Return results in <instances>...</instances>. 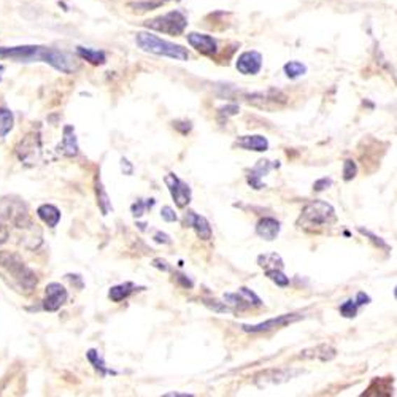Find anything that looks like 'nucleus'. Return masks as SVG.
Wrapping results in <instances>:
<instances>
[{"label": "nucleus", "mask_w": 397, "mask_h": 397, "mask_svg": "<svg viewBox=\"0 0 397 397\" xmlns=\"http://www.w3.org/2000/svg\"><path fill=\"white\" fill-rule=\"evenodd\" d=\"M134 291H135V284L132 281H126V283L116 284V286L110 288L109 298L113 302H123L124 299H127Z\"/></svg>", "instance_id": "nucleus-23"}, {"label": "nucleus", "mask_w": 397, "mask_h": 397, "mask_svg": "<svg viewBox=\"0 0 397 397\" xmlns=\"http://www.w3.org/2000/svg\"><path fill=\"white\" fill-rule=\"evenodd\" d=\"M356 175H358L356 162H354L353 159H347V161L343 162V180L351 181Z\"/></svg>", "instance_id": "nucleus-33"}, {"label": "nucleus", "mask_w": 397, "mask_h": 397, "mask_svg": "<svg viewBox=\"0 0 397 397\" xmlns=\"http://www.w3.org/2000/svg\"><path fill=\"white\" fill-rule=\"evenodd\" d=\"M27 219V210L22 202L16 200H0V221L13 223L21 228V221Z\"/></svg>", "instance_id": "nucleus-11"}, {"label": "nucleus", "mask_w": 397, "mask_h": 397, "mask_svg": "<svg viewBox=\"0 0 397 397\" xmlns=\"http://www.w3.org/2000/svg\"><path fill=\"white\" fill-rule=\"evenodd\" d=\"M265 275H267L269 280L274 281L277 286L280 288H286L289 284V278L283 274L281 269H269L265 270Z\"/></svg>", "instance_id": "nucleus-29"}, {"label": "nucleus", "mask_w": 397, "mask_h": 397, "mask_svg": "<svg viewBox=\"0 0 397 397\" xmlns=\"http://www.w3.org/2000/svg\"><path fill=\"white\" fill-rule=\"evenodd\" d=\"M302 318H304V315H300V313H286V315L270 318V319H267V321H263L259 324H253V326L251 324H244V326H242V329H244L245 333H251V334L269 333V330L286 328V326H289V324L298 323V321H300Z\"/></svg>", "instance_id": "nucleus-6"}, {"label": "nucleus", "mask_w": 397, "mask_h": 397, "mask_svg": "<svg viewBox=\"0 0 397 397\" xmlns=\"http://www.w3.org/2000/svg\"><path fill=\"white\" fill-rule=\"evenodd\" d=\"M145 26L148 29H153V31L179 37V35L185 32V29L188 26V18L185 16V13H181V11L175 10V11H170V13H167V15H164V16H158V18H154V20L146 21Z\"/></svg>", "instance_id": "nucleus-5"}, {"label": "nucleus", "mask_w": 397, "mask_h": 397, "mask_svg": "<svg viewBox=\"0 0 397 397\" xmlns=\"http://www.w3.org/2000/svg\"><path fill=\"white\" fill-rule=\"evenodd\" d=\"M193 394H188V393H167L164 394V397H191Z\"/></svg>", "instance_id": "nucleus-43"}, {"label": "nucleus", "mask_w": 397, "mask_h": 397, "mask_svg": "<svg viewBox=\"0 0 397 397\" xmlns=\"http://www.w3.org/2000/svg\"><path fill=\"white\" fill-rule=\"evenodd\" d=\"M235 145L245 151L264 153L269 150V140L264 135H242L235 140Z\"/></svg>", "instance_id": "nucleus-17"}, {"label": "nucleus", "mask_w": 397, "mask_h": 397, "mask_svg": "<svg viewBox=\"0 0 397 397\" xmlns=\"http://www.w3.org/2000/svg\"><path fill=\"white\" fill-rule=\"evenodd\" d=\"M330 186H333V180L328 179H319L315 181V185H313V189H315L316 193H321V191H326V189H329Z\"/></svg>", "instance_id": "nucleus-36"}, {"label": "nucleus", "mask_w": 397, "mask_h": 397, "mask_svg": "<svg viewBox=\"0 0 397 397\" xmlns=\"http://www.w3.org/2000/svg\"><path fill=\"white\" fill-rule=\"evenodd\" d=\"M356 304L359 305V307H363V305H367V304H370V298L369 295H367L365 293H358V295H356Z\"/></svg>", "instance_id": "nucleus-42"}, {"label": "nucleus", "mask_w": 397, "mask_h": 397, "mask_svg": "<svg viewBox=\"0 0 397 397\" xmlns=\"http://www.w3.org/2000/svg\"><path fill=\"white\" fill-rule=\"evenodd\" d=\"M335 348L328 345V343H321V345H316L313 348H308L304 349V351H300L299 354V359H319L326 363V361H333L335 358Z\"/></svg>", "instance_id": "nucleus-18"}, {"label": "nucleus", "mask_w": 397, "mask_h": 397, "mask_svg": "<svg viewBox=\"0 0 397 397\" xmlns=\"http://www.w3.org/2000/svg\"><path fill=\"white\" fill-rule=\"evenodd\" d=\"M139 48L145 53H150V55L156 56H164L175 59V61H188L189 53L186 48H183L180 45L170 43L167 40H162L153 35L150 32H139L137 37H135Z\"/></svg>", "instance_id": "nucleus-3"}, {"label": "nucleus", "mask_w": 397, "mask_h": 397, "mask_svg": "<svg viewBox=\"0 0 397 397\" xmlns=\"http://www.w3.org/2000/svg\"><path fill=\"white\" fill-rule=\"evenodd\" d=\"M176 281H179L183 288H186V289H191L194 286V283L191 278H188L186 275H183V274H176Z\"/></svg>", "instance_id": "nucleus-39"}, {"label": "nucleus", "mask_w": 397, "mask_h": 397, "mask_svg": "<svg viewBox=\"0 0 397 397\" xmlns=\"http://www.w3.org/2000/svg\"><path fill=\"white\" fill-rule=\"evenodd\" d=\"M224 304H226L230 310H246L251 307H263V300H260L251 289L240 288L237 293H228L224 294Z\"/></svg>", "instance_id": "nucleus-8"}, {"label": "nucleus", "mask_w": 397, "mask_h": 397, "mask_svg": "<svg viewBox=\"0 0 397 397\" xmlns=\"http://www.w3.org/2000/svg\"><path fill=\"white\" fill-rule=\"evenodd\" d=\"M78 140H76L75 130L72 126H65L64 127V139L62 144L57 146V151L64 154L67 158H75L78 154Z\"/></svg>", "instance_id": "nucleus-20"}, {"label": "nucleus", "mask_w": 397, "mask_h": 397, "mask_svg": "<svg viewBox=\"0 0 397 397\" xmlns=\"http://www.w3.org/2000/svg\"><path fill=\"white\" fill-rule=\"evenodd\" d=\"M13 113L7 109H0V139H4L13 129Z\"/></svg>", "instance_id": "nucleus-27"}, {"label": "nucleus", "mask_w": 397, "mask_h": 397, "mask_svg": "<svg viewBox=\"0 0 397 397\" xmlns=\"http://www.w3.org/2000/svg\"><path fill=\"white\" fill-rule=\"evenodd\" d=\"M86 358L92 364L94 369H96L100 373V377H106V375H109V373H115L113 370H110L109 367L105 365V361H104L102 356H100V353L97 351V349H94V348L88 349Z\"/></svg>", "instance_id": "nucleus-25"}, {"label": "nucleus", "mask_w": 397, "mask_h": 397, "mask_svg": "<svg viewBox=\"0 0 397 397\" xmlns=\"http://www.w3.org/2000/svg\"><path fill=\"white\" fill-rule=\"evenodd\" d=\"M188 43L204 56H213L218 51L216 40L207 34H197V32L188 34Z\"/></svg>", "instance_id": "nucleus-14"}, {"label": "nucleus", "mask_w": 397, "mask_h": 397, "mask_svg": "<svg viewBox=\"0 0 397 397\" xmlns=\"http://www.w3.org/2000/svg\"><path fill=\"white\" fill-rule=\"evenodd\" d=\"M280 230H281V226L275 218H269V216L263 218V219H259V223L256 224V234L260 237V239L267 240V242L275 240L278 234H280Z\"/></svg>", "instance_id": "nucleus-19"}, {"label": "nucleus", "mask_w": 397, "mask_h": 397, "mask_svg": "<svg viewBox=\"0 0 397 397\" xmlns=\"http://www.w3.org/2000/svg\"><path fill=\"white\" fill-rule=\"evenodd\" d=\"M161 218L164 219V221H167V223H175L176 219H179V216H176L175 210L172 209V207H169V205L162 207V210H161Z\"/></svg>", "instance_id": "nucleus-35"}, {"label": "nucleus", "mask_w": 397, "mask_h": 397, "mask_svg": "<svg viewBox=\"0 0 397 397\" xmlns=\"http://www.w3.org/2000/svg\"><path fill=\"white\" fill-rule=\"evenodd\" d=\"M358 232L363 234L364 237H367V239H369L373 245H377L378 248H383V250L389 251V245L382 239V237L375 235L373 232H370V230H367V229H364V228H358Z\"/></svg>", "instance_id": "nucleus-32"}, {"label": "nucleus", "mask_w": 397, "mask_h": 397, "mask_svg": "<svg viewBox=\"0 0 397 397\" xmlns=\"http://www.w3.org/2000/svg\"><path fill=\"white\" fill-rule=\"evenodd\" d=\"M0 59L16 62H46L62 74H74L78 69V64L67 53L50 46H0Z\"/></svg>", "instance_id": "nucleus-1"}, {"label": "nucleus", "mask_w": 397, "mask_h": 397, "mask_svg": "<svg viewBox=\"0 0 397 397\" xmlns=\"http://www.w3.org/2000/svg\"><path fill=\"white\" fill-rule=\"evenodd\" d=\"M121 169L124 172V175H132V172H134L132 164H130L126 158L121 159Z\"/></svg>", "instance_id": "nucleus-41"}, {"label": "nucleus", "mask_w": 397, "mask_h": 397, "mask_svg": "<svg viewBox=\"0 0 397 397\" xmlns=\"http://www.w3.org/2000/svg\"><path fill=\"white\" fill-rule=\"evenodd\" d=\"M258 264L260 267L269 270V269H283V259L280 254L272 253V254H263L258 258Z\"/></svg>", "instance_id": "nucleus-26"}, {"label": "nucleus", "mask_w": 397, "mask_h": 397, "mask_svg": "<svg viewBox=\"0 0 397 397\" xmlns=\"http://www.w3.org/2000/svg\"><path fill=\"white\" fill-rule=\"evenodd\" d=\"M37 215L41 221H43L45 224H48V228H56L57 223L61 221V211H59L57 207L51 205V204L40 205L37 210Z\"/></svg>", "instance_id": "nucleus-21"}, {"label": "nucleus", "mask_w": 397, "mask_h": 397, "mask_svg": "<svg viewBox=\"0 0 397 397\" xmlns=\"http://www.w3.org/2000/svg\"><path fill=\"white\" fill-rule=\"evenodd\" d=\"M284 74H286L288 78L295 80V78H299V76L307 74V67L302 62L291 61V62H288L286 65H284Z\"/></svg>", "instance_id": "nucleus-28"}, {"label": "nucleus", "mask_w": 397, "mask_h": 397, "mask_svg": "<svg viewBox=\"0 0 397 397\" xmlns=\"http://www.w3.org/2000/svg\"><path fill=\"white\" fill-rule=\"evenodd\" d=\"M7 237H8L7 230H0V245H2V244H5V242H7Z\"/></svg>", "instance_id": "nucleus-44"}, {"label": "nucleus", "mask_w": 397, "mask_h": 397, "mask_svg": "<svg viewBox=\"0 0 397 397\" xmlns=\"http://www.w3.org/2000/svg\"><path fill=\"white\" fill-rule=\"evenodd\" d=\"M4 72H5V67H4L2 64H0V80H2V74H4Z\"/></svg>", "instance_id": "nucleus-45"}, {"label": "nucleus", "mask_w": 397, "mask_h": 397, "mask_svg": "<svg viewBox=\"0 0 397 397\" xmlns=\"http://www.w3.org/2000/svg\"><path fill=\"white\" fill-rule=\"evenodd\" d=\"M302 370H295V369H270L265 372L258 373L254 377V384L258 388H267L270 384H281L284 382H289L295 378L298 375H300Z\"/></svg>", "instance_id": "nucleus-9"}, {"label": "nucleus", "mask_w": 397, "mask_h": 397, "mask_svg": "<svg viewBox=\"0 0 397 397\" xmlns=\"http://www.w3.org/2000/svg\"><path fill=\"white\" fill-rule=\"evenodd\" d=\"M274 167H278V164H270V161H267V159H260V161H258V164L250 170V174H248V185H250L253 189H258V191L259 189H263L264 188L263 179Z\"/></svg>", "instance_id": "nucleus-16"}, {"label": "nucleus", "mask_w": 397, "mask_h": 397, "mask_svg": "<svg viewBox=\"0 0 397 397\" xmlns=\"http://www.w3.org/2000/svg\"><path fill=\"white\" fill-rule=\"evenodd\" d=\"M239 113V106L237 105H228L224 109L219 110V115H226V116H232Z\"/></svg>", "instance_id": "nucleus-40"}, {"label": "nucleus", "mask_w": 397, "mask_h": 397, "mask_svg": "<svg viewBox=\"0 0 397 397\" xmlns=\"http://www.w3.org/2000/svg\"><path fill=\"white\" fill-rule=\"evenodd\" d=\"M237 70L242 75H258L263 67V56L258 51H245L237 59Z\"/></svg>", "instance_id": "nucleus-13"}, {"label": "nucleus", "mask_w": 397, "mask_h": 397, "mask_svg": "<svg viewBox=\"0 0 397 397\" xmlns=\"http://www.w3.org/2000/svg\"><path fill=\"white\" fill-rule=\"evenodd\" d=\"M69 299L67 289L61 283H50L45 289L43 308L46 312H57Z\"/></svg>", "instance_id": "nucleus-12"}, {"label": "nucleus", "mask_w": 397, "mask_h": 397, "mask_svg": "<svg viewBox=\"0 0 397 397\" xmlns=\"http://www.w3.org/2000/svg\"><path fill=\"white\" fill-rule=\"evenodd\" d=\"M16 154L22 162L29 165H34L40 161L41 156V141H40V134L32 132L25 137V140L20 141V145L16 146Z\"/></svg>", "instance_id": "nucleus-7"}, {"label": "nucleus", "mask_w": 397, "mask_h": 397, "mask_svg": "<svg viewBox=\"0 0 397 397\" xmlns=\"http://www.w3.org/2000/svg\"><path fill=\"white\" fill-rule=\"evenodd\" d=\"M185 226L186 228H193L195 230V234L200 240H210L211 239V228H210V223L207 221L205 216H200L197 213L194 211H188L185 215Z\"/></svg>", "instance_id": "nucleus-15"}, {"label": "nucleus", "mask_w": 397, "mask_h": 397, "mask_svg": "<svg viewBox=\"0 0 397 397\" xmlns=\"http://www.w3.org/2000/svg\"><path fill=\"white\" fill-rule=\"evenodd\" d=\"M151 265H153L154 269H158V270H161V272H169V270H170V265H169L167 260H164V259H161V258L154 259Z\"/></svg>", "instance_id": "nucleus-38"}, {"label": "nucleus", "mask_w": 397, "mask_h": 397, "mask_svg": "<svg viewBox=\"0 0 397 397\" xmlns=\"http://www.w3.org/2000/svg\"><path fill=\"white\" fill-rule=\"evenodd\" d=\"M358 310H359V305L356 304V300H353V299L343 302V304L340 305V315L343 318H354L358 315Z\"/></svg>", "instance_id": "nucleus-31"}, {"label": "nucleus", "mask_w": 397, "mask_h": 397, "mask_svg": "<svg viewBox=\"0 0 397 397\" xmlns=\"http://www.w3.org/2000/svg\"><path fill=\"white\" fill-rule=\"evenodd\" d=\"M154 204H156V200L154 199H146V200H137V202L132 204V207H130V210H132V215L135 218H140V216H144L145 215V211L148 209H153Z\"/></svg>", "instance_id": "nucleus-30"}, {"label": "nucleus", "mask_w": 397, "mask_h": 397, "mask_svg": "<svg viewBox=\"0 0 397 397\" xmlns=\"http://www.w3.org/2000/svg\"><path fill=\"white\" fill-rule=\"evenodd\" d=\"M96 194H97V205H99V209H100V211H102V215L106 216L111 210H113V205H111L110 195L106 194L105 188H104V185H102V181H100V179L96 180Z\"/></svg>", "instance_id": "nucleus-24"}, {"label": "nucleus", "mask_w": 397, "mask_h": 397, "mask_svg": "<svg viewBox=\"0 0 397 397\" xmlns=\"http://www.w3.org/2000/svg\"><path fill=\"white\" fill-rule=\"evenodd\" d=\"M153 240L156 242V244H161V245H170L172 244L170 235H167L165 232H161V230H158V232L153 235Z\"/></svg>", "instance_id": "nucleus-37"}, {"label": "nucleus", "mask_w": 397, "mask_h": 397, "mask_svg": "<svg viewBox=\"0 0 397 397\" xmlns=\"http://www.w3.org/2000/svg\"><path fill=\"white\" fill-rule=\"evenodd\" d=\"M164 183L167 185L172 199H174V202L179 209H185V207L191 202V188H189L188 183L181 181L175 174L165 175Z\"/></svg>", "instance_id": "nucleus-10"}, {"label": "nucleus", "mask_w": 397, "mask_h": 397, "mask_svg": "<svg viewBox=\"0 0 397 397\" xmlns=\"http://www.w3.org/2000/svg\"><path fill=\"white\" fill-rule=\"evenodd\" d=\"M334 207L324 200H313L307 204L298 218V226L307 232H319V230L330 226L335 221Z\"/></svg>", "instance_id": "nucleus-2"}, {"label": "nucleus", "mask_w": 397, "mask_h": 397, "mask_svg": "<svg viewBox=\"0 0 397 397\" xmlns=\"http://www.w3.org/2000/svg\"><path fill=\"white\" fill-rule=\"evenodd\" d=\"M204 304L210 308V310L216 312V313H228V312H232L230 308L224 304V302H218V300H205Z\"/></svg>", "instance_id": "nucleus-34"}, {"label": "nucleus", "mask_w": 397, "mask_h": 397, "mask_svg": "<svg viewBox=\"0 0 397 397\" xmlns=\"http://www.w3.org/2000/svg\"><path fill=\"white\" fill-rule=\"evenodd\" d=\"M76 55H78L81 59H85L92 65H104L106 62V56L104 51L99 50H92V48H85V46H78L76 48Z\"/></svg>", "instance_id": "nucleus-22"}, {"label": "nucleus", "mask_w": 397, "mask_h": 397, "mask_svg": "<svg viewBox=\"0 0 397 397\" xmlns=\"http://www.w3.org/2000/svg\"><path fill=\"white\" fill-rule=\"evenodd\" d=\"M0 267L11 275L13 281L26 294H31L34 291V288L37 286V277H35L31 269L26 267L25 263H22L16 254L0 253Z\"/></svg>", "instance_id": "nucleus-4"}]
</instances>
